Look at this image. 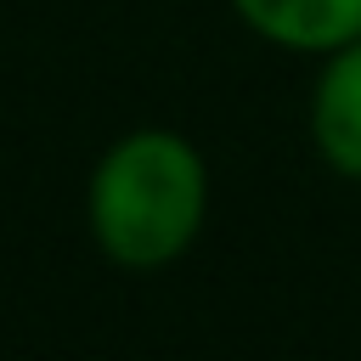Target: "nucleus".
Masks as SVG:
<instances>
[{"instance_id": "1", "label": "nucleus", "mask_w": 361, "mask_h": 361, "mask_svg": "<svg viewBox=\"0 0 361 361\" xmlns=\"http://www.w3.org/2000/svg\"><path fill=\"white\" fill-rule=\"evenodd\" d=\"M209 220V164L169 124L124 130L85 180V226L118 271L175 265Z\"/></svg>"}, {"instance_id": "2", "label": "nucleus", "mask_w": 361, "mask_h": 361, "mask_svg": "<svg viewBox=\"0 0 361 361\" xmlns=\"http://www.w3.org/2000/svg\"><path fill=\"white\" fill-rule=\"evenodd\" d=\"M310 147L333 175L361 180V39L327 51L322 68H316V85H310Z\"/></svg>"}, {"instance_id": "3", "label": "nucleus", "mask_w": 361, "mask_h": 361, "mask_svg": "<svg viewBox=\"0 0 361 361\" xmlns=\"http://www.w3.org/2000/svg\"><path fill=\"white\" fill-rule=\"evenodd\" d=\"M226 6L248 34L293 56L322 62L327 51L361 39V0H226Z\"/></svg>"}]
</instances>
